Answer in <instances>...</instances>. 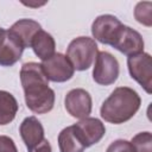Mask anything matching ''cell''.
Listing matches in <instances>:
<instances>
[{"instance_id":"cell-1","label":"cell","mask_w":152,"mask_h":152,"mask_svg":"<svg viewBox=\"0 0 152 152\" xmlns=\"http://www.w3.org/2000/svg\"><path fill=\"white\" fill-rule=\"evenodd\" d=\"M20 82L25 94V102L30 110L45 114L53 108L55 91L49 87V80L42 64L28 62L20 69Z\"/></svg>"},{"instance_id":"cell-2","label":"cell","mask_w":152,"mask_h":152,"mask_svg":"<svg viewBox=\"0 0 152 152\" xmlns=\"http://www.w3.org/2000/svg\"><path fill=\"white\" fill-rule=\"evenodd\" d=\"M140 96L128 87H118L103 101L100 114L102 119L110 124H124L132 119L140 108Z\"/></svg>"},{"instance_id":"cell-3","label":"cell","mask_w":152,"mask_h":152,"mask_svg":"<svg viewBox=\"0 0 152 152\" xmlns=\"http://www.w3.org/2000/svg\"><path fill=\"white\" fill-rule=\"evenodd\" d=\"M97 44L93 38L78 37L70 42L66 50V58L78 71L89 69L97 55Z\"/></svg>"},{"instance_id":"cell-4","label":"cell","mask_w":152,"mask_h":152,"mask_svg":"<svg viewBox=\"0 0 152 152\" xmlns=\"http://www.w3.org/2000/svg\"><path fill=\"white\" fill-rule=\"evenodd\" d=\"M119 76V62L107 51H100L95 58L93 78L101 86L113 84Z\"/></svg>"},{"instance_id":"cell-5","label":"cell","mask_w":152,"mask_h":152,"mask_svg":"<svg viewBox=\"0 0 152 152\" xmlns=\"http://www.w3.org/2000/svg\"><path fill=\"white\" fill-rule=\"evenodd\" d=\"M128 70L131 77L134 78L147 94H151L152 89V61L150 53L141 52L134 56H129L127 59Z\"/></svg>"},{"instance_id":"cell-6","label":"cell","mask_w":152,"mask_h":152,"mask_svg":"<svg viewBox=\"0 0 152 152\" xmlns=\"http://www.w3.org/2000/svg\"><path fill=\"white\" fill-rule=\"evenodd\" d=\"M74 132L81 144L87 148L99 142L106 133L104 125L96 118H84L72 125Z\"/></svg>"},{"instance_id":"cell-7","label":"cell","mask_w":152,"mask_h":152,"mask_svg":"<svg viewBox=\"0 0 152 152\" xmlns=\"http://www.w3.org/2000/svg\"><path fill=\"white\" fill-rule=\"evenodd\" d=\"M42 68L52 82H65L74 76V66L63 53H53L50 58L43 61Z\"/></svg>"},{"instance_id":"cell-8","label":"cell","mask_w":152,"mask_h":152,"mask_svg":"<svg viewBox=\"0 0 152 152\" xmlns=\"http://www.w3.org/2000/svg\"><path fill=\"white\" fill-rule=\"evenodd\" d=\"M122 23L112 14L97 17L91 25V33L96 40L102 44L112 45L122 27Z\"/></svg>"},{"instance_id":"cell-9","label":"cell","mask_w":152,"mask_h":152,"mask_svg":"<svg viewBox=\"0 0 152 152\" xmlns=\"http://www.w3.org/2000/svg\"><path fill=\"white\" fill-rule=\"evenodd\" d=\"M112 46L128 57L144 52V40L141 34L126 25H122Z\"/></svg>"},{"instance_id":"cell-10","label":"cell","mask_w":152,"mask_h":152,"mask_svg":"<svg viewBox=\"0 0 152 152\" xmlns=\"http://www.w3.org/2000/svg\"><path fill=\"white\" fill-rule=\"evenodd\" d=\"M64 104L66 112L77 119L88 118V115L91 113V96L87 90L82 88L70 90L65 95Z\"/></svg>"},{"instance_id":"cell-11","label":"cell","mask_w":152,"mask_h":152,"mask_svg":"<svg viewBox=\"0 0 152 152\" xmlns=\"http://www.w3.org/2000/svg\"><path fill=\"white\" fill-rule=\"evenodd\" d=\"M24 46L8 32L2 30L0 32V65L12 66L23 55Z\"/></svg>"},{"instance_id":"cell-12","label":"cell","mask_w":152,"mask_h":152,"mask_svg":"<svg viewBox=\"0 0 152 152\" xmlns=\"http://www.w3.org/2000/svg\"><path fill=\"white\" fill-rule=\"evenodd\" d=\"M19 132L27 150L39 145L44 138V128L36 116H28L20 124Z\"/></svg>"},{"instance_id":"cell-13","label":"cell","mask_w":152,"mask_h":152,"mask_svg":"<svg viewBox=\"0 0 152 152\" xmlns=\"http://www.w3.org/2000/svg\"><path fill=\"white\" fill-rule=\"evenodd\" d=\"M42 30L40 25L32 19H20L15 21L8 30V32L25 48H31V42L34 34Z\"/></svg>"},{"instance_id":"cell-14","label":"cell","mask_w":152,"mask_h":152,"mask_svg":"<svg viewBox=\"0 0 152 152\" xmlns=\"http://www.w3.org/2000/svg\"><path fill=\"white\" fill-rule=\"evenodd\" d=\"M31 48L33 49V52L37 55V57H39L42 61H45L55 53L56 43L50 33L39 30L32 38Z\"/></svg>"},{"instance_id":"cell-15","label":"cell","mask_w":152,"mask_h":152,"mask_svg":"<svg viewBox=\"0 0 152 152\" xmlns=\"http://www.w3.org/2000/svg\"><path fill=\"white\" fill-rule=\"evenodd\" d=\"M17 112L18 102L15 97L6 90H0V125H7L13 121Z\"/></svg>"},{"instance_id":"cell-16","label":"cell","mask_w":152,"mask_h":152,"mask_svg":"<svg viewBox=\"0 0 152 152\" xmlns=\"http://www.w3.org/2000/svg\"><path fill=\"white\" fill-rule=\"evenodd\" d=\"M58 146L61 152H83L86 148L76 137L72 126L61 131L58 134Z\"/></svg>"},{"instance_id":"cell-17","label":"cell","mask_w":152,"mask_h":152,"mask_svg":"<svg viewBox=\"0 0 152 152\" xmlns=\"http://www.w3.org/2000/svg\"><path fill=\"white\" fill-rule=\"evenodd\" d=\"M131 144L135 152H152V134L150 132H140L132 138Z\"/></svg>"},{"instance_id":"cell-18","label":"cell","mask_w":152,"mask_h":152,"mask_svg":"<svg viewBox=\"0 0 152 152\" xmlns=\"http://www.w3.org/2000/svg\"><path fill=\"white\" fill-rule=\"evenodd\" d=\"M151 8H152V2L150 1H144V2H138L134 10V17L135 19L145 25V26H151L152 25V19H151Z\"/></svg>"},{"instance_id":"cell-19","label":"cell","mask_w":152,"mask_h":152,"mask_svg":"<svg viewBox=\"0 0 152 152\" xmlns=\"http://www.w3.org/2000/svg\"><path fill=\"white\" fill-rule=\"evenodd\" d=\"M106 152H135L132 144L127 140L124 139H119L113 141L108 147Z\"/></svg>"},{"instance_id":"cell-20","label":"cell","mask_w":152,"mask_h":152,"mask_svg":"<svg viewBox=\"0 0 152 152\" xmlns=\"http://www.w3.org/2000/svg\"><path fill=\"white\" fill-rule=\"evenodd\" d=\"M0 152H18L14 141L7 135H0Z\"/></svg>"},{"instance_id":"cell-21","label":"cell","mask_w":152,"mask_h":152,"mask_svg":"<svg viewBox=\"0 0 152 152\" xmlns=\"http://www.w3.org/2000/svg\"><path fill=\"white\" fill-rule=\"evenodd\" d=\"M28 152H51L52 150H51V145H50V142L46 140V139H44L39 145H37V146H34L33 148H30V150H27Z\"/></svg>"},{"instance_id":"cell-22","label":"cell","mask_w":152,"mask_h":152,"mask_svg":"<svg viewBox=\"0 0 152 152\" xmlns=\"http://www.w3.org/2000/svg\"><path fill=\"white\" fill-rule=\"evenodd\" d=\"M2 30H4V28H1V27H0V32H1V31H2Z\"/></svg>"}]
</instances>
